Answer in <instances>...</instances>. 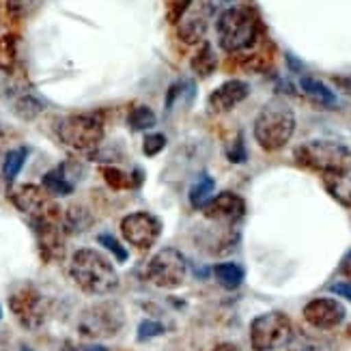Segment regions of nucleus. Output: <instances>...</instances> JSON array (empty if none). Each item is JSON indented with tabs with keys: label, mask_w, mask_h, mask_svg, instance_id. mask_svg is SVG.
<instances>
[{
	"label": "nucleus",
	"mask_w": 351,
	"mask_h": 351,
	"mask_svg": "<svg viewBox=\"0 0 351 351\" xmlns=\"http://www.w3.org/2000/svg\"><path fill=\"white\" fill-rule=\"evenodd\" d=\"M90 222H93V216L88 213V209H84L80 205H73L65 213L63 226L67 228L69 233H82V231H86V228L90 226Z\"/></svg>",
	"instance_id": "bb28decb"
},
{
	"label": "nucleus",
	"mask_w": 351,
	"mask_h": 351,
	"mask_svg": "<svg viewBox=\"0 0 351 351\" xmlns=\"http://www.w3.org/2000/svg\"><path fill=\"white\" fill-rule=\"evenodd\" d=\"M121 235L130 246L149 250L162 235V222L149 211H134L121 220Z\"/></svg>",
	"instance_id": "9d476101"
},
{
	"label": "nucleus",
	"mask_w": 351,
	"mask_h": 351,
	"mask_svg": "<svg viewBox=\"0 0 351 351\" xmlns=\"http://www.w3.org/2000/svg\"><path fill=\"white\" fill-rule=\"evenodd\" d=\"M177 33H179L181 41L198 43L207 33V18L196 11H190L188 15H183L181 22L177 24Z\"/></svg>",
	"instance_id": "a211bd4d"
},
{
	"label": "nucleus",
	"mask_w": 351,
	"mask_h": 351,
	"mask_svg": "<svg viewBox=\"0 0 351 351\" xmlns=\"http://www.w3.org/2000/svg\"><path fill=\"white\" fill-rule=\"evenodd\" d=\"M11 201L30 220H60V209L54 205L52 196L39 186H20L18 190L11 192Z\"/></svg>",
	"instance_id": "9b49d317"
},
{
	"label": "nucleus",
	"mask_w": 351,
	"mask_h": 351,
	"mask_svg": "<svg viewBox=\"0 0 351 351\" xmlns=\"http://www.w3.org/2000/svg\"><path fill=\"white\" fill-rule=\"evenodd\" d=\"M192 71L198 75V78H209V75L216 71L218 67V56L213 52V45L211 43H203L201 50H198L194 56H192V63H190Z\"/></svg>",
	"instance_id": "412c9836"
},
{
	"label": "nucleus",
	"mask_w": 351,
	"mask_h": 351,
	"mask_svg": "<svg viewBox=\"0 0 351 351\" xmlns=\"http://www.w3.org/2000/svg\"><path fill=\"white\" fill-rule=\"evenodd\" d=\"M147 278L151 285H156L166 291H173V289L183 287L188 278V263L186 256H183L177 248H162L149 258L147 263Z\"/></svg>",
	"instance_id": "6e6552de"
},
{
	"label": "nucleus",
	"mask_w": 351,
	"mask_h": 351,
	"mask_svg": "<svg viewBox=\"0 0 351 351\" xmlns=\"http://www.w3.org/2000/svg\"><path fill=\"white\" fill-rule=\"evenodd\" d=\"M326 190L332 194V198L345 207H351V177L349 175H326L324 177Z\"/></svg>",
	"instance_id": "4be33fe9"
},
{
	"label": "nucleus",
	"mask_w": 351,
	"mask_h": 351,
	"mask_svg": "<svg viewBox=\"0 0 351 351\" xmlns=\"http://www.w3.org/2000/svg\"><path fill=\"white\" fill-rule=\"evenodd\" d=\"M190 3H192V0H175V3H171V9H169V13H166V15H169L171 24H179L181 22V18L190 9Z\"/></svg>",
	"instance_id": "473e14b6"
},
{
	"label": "nucleus",
	"mask_w": 351,
	"mask_h": 351,
	"mask_svg": "<svg viewBox=\"0 0 351 351\" xmlns=\"http://www.w3.org/2000/svg\"><path fill=\"white\" fill-rule=\"evenodd\" d=\"M205 218L218 224H235L246 216V201L235 192H220L203 207Z\"/></svg>",
	"instance_id": "4468645a"
},
{
	"label": "nucleus",
	"mask_w": 351,
	"mask_h": 351,
	"mask_svg": "<svg viewBox=\"0 0 351 351\" xmlns=\"http://www.w3.org/2000/svg\"><path fill=\"white\" fill-rule=\"evenodd\" d=\"M164 147H166V136L164 134H158V132L147 134L145 143H143V154L147 158H156L158 154H162Z\"/></svg>",
	"instance_id": "c85d7f7f"
},
{
	"label": "nucleus",
	"mask_w": 351,
	"mask_h": 351,
	"mask_svg": "<svg viewBox=\"0 0 351 351\" xmlns=\"http://www.w3.org/2000/svg\"><path fill=\"white\" fill-rule=\"evenodd\" d=\"M166 330L160 322H156V319H145V322H141L138 326V334H136V339H138L141 343L143 341H149V339H156V337H162Z\"/></svg>",
	"instance_id": "7c9ffc66"
},
{
	"label": "nucleus",
	"mask_w": 351,
	"mask_h": 351,
	"mask_svg": "<svg viewBox=\"0 0 351 351\" xmlns=\"http://www.w3.org/2000/svg\"><path fill=\"white\" fill-rule=\"evenodd\" d=\"M334 82H337L347 95H351V78H334Z\"/></svg>",
	"instance_id": "e433bc0d"
},
{
	"label": "nucleus",
	"mask_w": 351,
	"mask_h": 351,
	"mask_svg": "<svg viewBox=\"0 0 351 351\" xmlns=\"http://www.w3.org/2000/svg\"><path fill=\"white\" fill-rule=\"evenodd\" d=\"M213 276H216L218 285L226 291H235L241 287L243 278H246V269L239 263H218L213 267Z\"/></svg>",
	"instance_id": "6ab92c4d"
},
{
	"label": "nucleus",
	"mask_w": 351,
	"mask_h": 351,
	"mask_svg": "<svg viewBox=\"0 0 351 351\" xmlns=\"http://www.w3.org/2000/svg\"><path fill=\"white\" fill-rule=\"evenodd\" d=\"M28 158V149L26 147H18V149H11L9 154L5 156V164H3V177L7 183H13L15 177L20 175V171L24 169Z\"/></svg>",
	"instance_id": "393cba45"
},
{
	"label": "nucleus",
	"mask_w": 351,
	"mask_h": 351,
	"mask_svg": "<svg viewBox=\"0 0 351 351\" xmlns=\"http://www.w3.org/2000/svg\"><path fill=\"white\" fill-rule=\"evenodd\" d=\"M341 274L351 280V250L343 256V261H341Z\"/></svg>",
	"instance_id": "c9c22d12"
},
{
	"label": "nucleus",
	"mask_w": 351,
	"mask_h": 351,
	"mask_svg": "<svg viewBox=\"0 0 351 351\" xmlns=\"http://www.w3.org/2000/svg\"><path fill=\"white\" fill-rule=\"evenodd\" d=\"M213 190H216V181L211 179V175H207V173H203L201 177H198L192 186H190V190H188V201H190V205L194 207V209H203L209 201H211V194H213Z\"/></svg>",
	"instance_id": "aec40b11"
},
{
	"label": "nucleus",
	"mask_w": 351,
	"mask_h": 351,
	"mask_svg": "<svg viewBox=\"0 0 351 351\" xmlns=\"http://www.w3.org/2000/svg\"><path fill=\"white\" fill-rule=\"evenodd\" d=\"M250 95V84L246 80H226L222 82L218 88H213L209 97H207V106L211 112H228L233 110L237 104H241Z\"/></svg>",
	"instance_id": "2eb2a0df"
},
{
	"label": "nucleus",
	"mask_w": 351,
	"mask_h": 351,
	"mask_svg": "<svg viewBox=\"0 0 351 351\" xmlns=\"http://www.w3.org/2000/svg\"><path fill=\"white\" fill-rule=\"evenodd\" d=\"M101 175H104L106 183H108L112 190H132L143 181L141 177H132V175H128L123 171L114 169V166H104Z\"/></svg>",
	"instance_id": "a878e982"
},
{
	"label": "nucleus",
	"mask_w": 351,
	"mask_h": 351,
	"mask_svg": "<svg viewBox=\"0 0 351 351\" xmlns=\"http://www.w3.org/2000/svg\"><path fill=\"white\" fill-rule=\"evenodd\" d=\"M295 158L302 166L324 177L351 173V149L337 141H308L295 149Z\"/></svg>",
	"instance_id": "20e7f679"
},
{
	"label": "nucleus",
	"mask_w": 351,
	"mask_h": 351,
	"mask_svg": "<svg viewBox=\"0 0 351 351\" xmlns=\"http://www.w3.org/2000/svg\"><path fill=\"white\" fill-rule=\"evenodd\" d=\"M211 351H241L237 345H233V343H220L218 347H213Z\"/></svg>",
	"instance_id": "4c0bfd02"
},
{
	"label": "nucleus",
	"mask_w": 351,
	"mask_h": 351,
	"mask_svg": "<svg viewBox=\"0 0 351 351\" xmlns=\"http://www.w3.org/2000/svg\"><path fill=\"white\" fill-rule=\"evenodd\" d=\"M300 88L317 106H322V108H334V106L339 104L337 93H334V90L328 84H324L322 80H317V78H311V75H304V78L300 80Z\"/></svg>",
	"instance_id": "f3484780"
},
{
	"label": "nucleus",
	"mask_w": 351,
	"mask_h": 351,
	"mask_svg": "<svg viewBox=\"0 0 351 351\" xmlns=\"http://www.w3.org/2000/svg\"><path fill=\"white\" fill-rule=\"evenodd\" d=\"M43 0H9V11L15 18H26V15L33 13Z\"/></svg>",
	"instance_id": "2f4dec72"
},
{
	"label": "nucleus",
	"mask_w": 351,
	"mask_h": 351,
	"mask_svg": "<svg viewBox=\"0 0 351 351\" xmlns=\"http://www.w3.org/2000/svg\"><path fill=\"white\" fill-rule=\"evenodd\" d=\"M58 141L75 151H93L104 141V121L95 112L67 114L56 125Z\"/></svg>",
	"instance_id": "39448f33"
},
{
	"label": "nucleus",
	"mask_w": 351,
	"mask_h": 351,
	"mask_svg": "<svg viewBox=\"0 0 351 351\" xmlns=\"http://www.w3.org/2000/svg\"><path fill=\"white\" fill-rule=\"evenodd\" d=\"M41 188L48 192L52 198H60V196H69L75 188V183L71 181V177L67 175V166L60 164L56 169L48 171L41 179Z\"/></svg>",
	"instance_id": "dca6fc26"
},
{
	"label": "nucleus",
	"mask_w": 351,
	"mask_h": 351,
	"mask_svg": "<svg viewBox=\"0 0 351 351\" xmlns=\"http://www.w3.org/2000/svg\"><path fill=\"white\" fill-rule=\"evenodd\" d=\"M97 243L108 250L119 263H125L128 258H130V252L125 250V246H121V241L114 235H110V233H99L97 235Z\"/></svg>",
	"instance_id": "cd10ccee"
},
{
	"label": "nucleus",
	"mask_w": 351,
	"mask_h": 351,
	"mask_svg": "<svg viewBox=\"0 0 351 351\" xmlns=\"http://www.w3.org/2000/svg\"><path fill=\"white\" fill-rule=\"evenodd\" d=\"M0 319H3V308H0Z\"/></svg>",
	"instance_id": "ea45409f"
},
{
	"label": "nucleus",
	"mask_w": 351,
	"mask_h": 351,
	"mask_svg": "<svg viewBox=\"0 0 351 351\" xmlns=\"http://www.w3.org/2000/svg\"><path fill=\"white\" fill-rule=\"evenodd\" d=\"M293 341V324L285 313H263L250 324L252 351H276Z\"/></svg>",
	"instance_id": "0eeeda50"
},
{
	"label": "nucleus",
	"mask_w": 351,
	"mask_h": 351,
	"mask_svg": "<svg viewBox=\"0 0 351 351\" xmlns=\"http://www.w3.org/2000/svg\"><path fill=\"white\" fill-rule=\"evenodd\" d=\"M13 56H15V50H13V37H5L0 41V63H3V58H7V67L13 65Z\"/></svg>",
	"instance_id": "72a5a7b5"
},
{
	"label": "nucleus",
	"mask_w": 351,
	"mask_h": 351,
	"mask_svg": "<svg viewBox=\"0 0 351 351\" xmlns=\"http://www.w3.org/2000/svg\"><path fill=\"white\" fill-rule=\"evenodd\" d=\"M73 351H110V349H106L101 345H82V347H75Z\"/></svg>",
	"instance_id": "58836bf2"
},
{
	"label": "nucleus",
	"mask_w": 351,
	"mask_h": 351,
	"mask_svg": "<svg viewBox=\"0 0 351 351\" xmlns=\"http://www.w3.org/2000/svg\"><path fill=\"white\" fill-rule=\"evenodd\" d=\"M345 306L334 298H317L304 306V319L317 330H332L345 322Z\"/></svg>",
	"instance_id": "ddd939ff"
},
{
	"label": "nucleus",
	"mask_w": 351,
	"mask_h": 351,
	"mask_svg": "<svg viewBox=\"0 0 351 351\" xmlns=\"http://www.w3.org/2000/svg\"><path fill=\"white\" fill-rule=\"evenodd\" d=\"M69 274L73 282L86 295H110L119 289V274L108 256L99 250L80 248L75 250L69 263Z\"/></svg>",
	"instance_id": "f257e3e1"
},
{
	"label": "nucleus",
	"mask_w": 351,
	"mask_h": 351,
	"mask_svg": "<svg viewBox=\"0 0 351 351\" xmlns=\"http://www.w3.org/2000/svg\"><path fill=\"white\" fill-rule=\"evenodd\" d=\"M13 112L24 121H33L43 112V101L33 93H24L13 101Z\"/></svg>",
	"instance_id": "5701e85b"
},
{
	"label": "nucleus",
	"mask_w": 351,
	"mask_h": 351,
	"mask_svg": "<svg viewBox=\"0 0 351 351\" xmlns=\"http://www.w3.org/2000/svg\"><path fill=\"white\" fill-rule=\"evenodd\" d=\"M295 132V112L285 99H269L254 119V141L265 151H280Z\"/></svg>",
	"instance_id": "f03ea898"
},
{
	"label": "nucleus",
	"mask_w": 351,
	"mask_h": 351,
	"mask_svg": "<svg viewBox=\"0 0 351 351\" xmlns=\"http://www.w3.org/2000/svg\"><path fill=\"white\" fill-rule=\"evenodd\" d=\"M33 224V233L37 237L39 254L43 261H60L65 256V239H63V228H60V220H45L35 218L30 220Z\"/></svg>",
	"instance_id": "f8f14e48"
},
{
	"label": "nucleus",
	"mask_w": 351,
	"mask_h": 351,
	"mask_svg": "<svg viewBox=\"0 0 351 351\" xmlns=\"http://www.w3.org/2000/svg\"><path fill=\"white\" fill-rule=\"evenodd\" d=\"M220 48L228 54H241L254 48L261 35L256 13L248 7H231L220 13L216 22Z\"/></svg>",
	"instance_id": "7ed1b4c3"
},
{
	"label": "nucleus",
	"mask_w": 351,
	"mask_h": 351,
	"mask_svg": "<svg viewBox=\"0 0 351 351\" xmlns=\"http://www.w3.org/2000/svg\"><path fill=\"white\" fill-rule=\"evenodd\" d=\"M156 123H158V117L149 106H134L128 117V125L132 132H147L151 128H156Z\"/></svg>",
	"instance_id": "b1692460"
},
{
	"label": "nucleus",
	"mask_w": 351,
	"mask_h": 351,
	"mask_svg": "<svg viewBox=\"0 0 351 351\" xmlns=\"http://www.w3.org/2000/svg\"><path fill=\"white\" fill-rule=\"evenodd\" d=\"M226 158H228V162H233V164H243L248 160V151H246V145H243V136L241 134H237V138L228 143Z\"/></svg>",
	"instance_id": "c756f323"
},
{
	"label": "nucleus",
	"mask_w": 351,
	"mask_h": 351,
	"mask_svg": "<svg viewBox=\"0 0 351 351\" xmlns=\"http://www.w3.org/2000/svg\"><path fill=\"white\" fill-rule=\"evenodd\" d=\"M330 291H332L334 295L345 298V300H349V302H351V282H345V280L334 282V285L330 287Z\"/></svg>",
	"instance_id": "f704fd0d"
},
{
	"label": "nucleus",
	"mask_w": 351,
	"mask_h": 351,
	"mask_svg": "<svg viewBox=\"0 0 351 351\" xmlns=\"http://www.w3.org/2000/svg\"><path fill=\"white\" fill-rule=\"evenodd\" d=\"M125 326V311L114 300H104L93 306H88L78 322V332L84 339L104 341L112 339Z\"/></svg>",
	"instance_id": "423d86ee"
},
{
	"label": "nucleus",
	"mask_w": 351,
	"mask_h": 351,
	"mask_svg": "<svg viewBox=\"0 0 351 351\" xmlns=\"http://www.w3.org/2000/svg\"><path fill=\"white\" fill-rule=\"evenodd\" d=\"M9 308L26 330H39L48 319V302L35 285H20L9 295Z\"/></svg>",
	"instance_id": "1a4fd4ad"
}]
</instances>
